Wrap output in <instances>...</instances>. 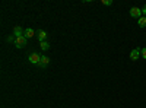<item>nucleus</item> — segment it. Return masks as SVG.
Masks as SVG:
<instances>
[{
  "label": "nucleus",
  "instance_id": "f257e3e1",
  "mask_svg": "<svg viewBox=\"0 0 146 108\" xmlns=\"http://www.w3.org/2000/svg\"><path fill=\"white\" fill-rule=\"evenodd\" d=\"M28 44V38L25 37V35H22V37H18L16 41H15V45H16V48H23Z\"/></svg>",
  "mask_w": 146,
  "mask_h": 108
},
{
  "label": "nucleus",
  "instance_id": "f03ea898",
  "mask_svg": "<svg viewBox=\"0 0 146 108\" xmlns=\"http://www.w3.org/2000/svg\"><path fill=\"white\" fill-rule=\"evenodd\" d=\"M130 16L131 18H135V19H140L143 15H142V9L140 7H136V6H133L130 9Z\"/></svg>",
  "mask_w": 146,
  "mask_h": 108
},
{
  "label": "nucleus",
  "instance_id": "7ed1b4c3",
  "mask_svg": "<svg viewBox=\"0 0 146 108\" xmlns=\"http://www.w3.org/2000/svg\"><path fill=\"white\" fill-rule=\"evenodd\" d=\"M40 60H41V56H40L38 53H31V54H29V57H28V62H29V63H32V64H36V66H38Z\"/></svg>",
  "mask_w": 146,
  "mask_h": 108
},
{
  "label": "nucleus",
  "instance_id": "20e7f679",
  "mask_svg": "<svg viewBox=\"0 0 146 108\" xmlns=\"http://www.w3.org/2000/svg\"><path fill=\"white\" fill-rule=\"evenodd\" d=\"M48 63H50V57H47V56H41V60H40V63H38V67L44 69L45 66H48Z\"/></svg>",
  "mask_w": 146,
  "mask_h": 108
},
{
  "label": "nucleus",
  "instance_id": "39448f33",
  "mask_svg": "<svg viewBox=\"0 0 146 108\" xmlns=\"http://www.w3.org/2000/svg\"><path fill=\"white\" fill-rule=\"evenodd\" d=\"M140 56H142V54H140V50H139V48H135V50L130 51V58L133 60V62H136Z\"/></svg>",
  "mask_w": 146,
  "mask_h": 108
},
{
  "label": "nucleus",
  "instance_id": "423d86ee",
  "mask_svg": "<svg viewBox=\"0 0 146 108\" xmlns=\"http://www.w3.org/2000/svg\"><path fill=\"white\" fill-rule=\"evenodd\" d=\"M13 35L18 38V37H22V35H25V29H22L21 27H15L13 28Z\"/></svg>",
  "mask_w": 146,
  "mask_h": 108
},
{
  "label": "nucleus",
  "instance_id": "0eeeda50",
  "mask_svg": "<svg viewBox=\"0 0 146 108\" xmlns=\"http://www.w3.org/2000/svg\"><path fill=\"white\" fill-rule=\"evenodd\" d=\"M36 37H38V40H40V42H42V41H47V32L45 31H38V35H36Z\"/></svg>",
  "mask_w": 146,
  "mask_h": 108
},
{
  "label": "nucleus",
  "instance_id": "6e6552de",
  "mask_svg": "<svg viewBox=\"0 0 146 108\" xmlns=\"http://www.w3.org/2000/svg\"><path fill=\"white\" fill-rule=\"evenodd\" d=\"M34 35H35V31H34L32 28H27V29H25V37H27L28 40H29V38H32Z\"/></svg>",
  "mask_w": 146,
  "mask_h": 108
},
{
  "label": "nucleus",
  "instance_id": "1a4fd4ad",
  "mask_svg": "<svg viewBox=\"0 0 146 108\" xmlns=\"http://www.w3.org/2000/svg\"><path fill=\"white\" fill-rule=\"evenodd\" d=\"M40 47H41V50H42V51L50 50V44H48L47 41H42V42H40Z\"/></svg>",
  "mask_w": 146,
  "mask_h": 108
},
{
  "label": "nucleus",
  "instance_id": "9d476101",
  "mask_svg": "<svg viewBox=\"0 0 146 108\" xmlns=\"http://www.w3.org/2000/svg\"><path fill=\"white\" fill-rule=\"evenodd\" d=\"M137 23L140 28H146V16H142L140 19H137Z\"/></svg>",
  "mask_w": 146,
  "mask_h": 108
},
{
  "label": "nucleus",
  "instance_id": "9b49d317",
  "mask_svg": "<svg viewBox=\"0 0 146 108\" xmlns=\"http://www.w3.org/2000/svg\"><path fill=\"white\" fill-rule=\"evenodd\" d=\"M6 41H7V42H15V41H16V37L12 34V35H9V37L6 38Z\"/></svg>",
  "mask_w": 146,
  "mask_h": 108
},
{
  "label": "nucleus",
  "instance_id": "f8f14e48",
  "mask_svg": "<svg viewBox=\"0 0 146 108\" xmlns=\"http://www.w3.org/2000/svg\"><path fill=\"white\" fill-rule=\"evenodd\" d=\"M101 3L104 6H111L113 5V0H101Z\"/></svg>",
  "mask_w": 146,
  "mask_h": 108
},
{
  "label": "nucleus",
  "instance_id": "ddd939ff",
  "mask_svg": "<svg viewBox=\"0 0 146 108\" xmlns=\"http://www.w3.org/2000/svg\"><path fill=\"white\" fill-rule=\"evenodd\" d=\"M140 54H142L143 58H146V47H143V48L140 50Z\"/></svg>",
  "mask_w": 146,
  "mask_h": 108
},
{
  "label": "nucleus",
  "instance_id": "4468645a",
  "mask_svg": "<svg viewBox=\"0 0 146 108\" xmlns=\"http://www.w3.org/2000/svg\"><path fill=\"white\" fill-rule=\"evenodd\" d=\"M142 15H143V16H146V5L142 7Z\"/></svg>",
  "mask_w": 146,
  "mask_h": 108
}]
</instances>
